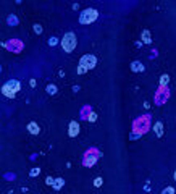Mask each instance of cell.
<instances>
[{
  "instance_id": "7a4b0ae2",
  "label": "cell",
  "mask_w": 176,
  "mask_h": 194,
  "mask_svg": "<svg viewBox=\"0 0 176 194\" xmlns=\"http://www.w3.org/2000/svg\"><path fill=\"white\" fill-rule=\"evenodd\" d=\"M20 91V83L15 81V79H11V81H8L5 86L2 88V92L5 97H8V99H11V97H15V94Z\"/></svg>"
},
{
  "instance_id": "7c38bea8",
  "label": "cell",
  "mask_w": 176,
  "mask_h": 194,
  "mask_svg": "<svg viewBox=\"0 0 176 194\" xmlns=\"http://www.w3.org/2000/svg\"><path fill=\"white\" fill-rule=\"evenodd\" d=\"M100 183H102V180L99 178V180H95V186H100Z\"/></svg>"
},
{
  "instance_id": "6da1fadb",
  "label": "cell",
  "mask_w": 176,
  "mask_h": 194,
  "mask_svg": "<svg viewBox=\"0 0 176 194\" xmlns=\"http://www.w3.org/2000/svg\"><path fill=\"white\" fill-rule=\"evenodd\" d=\"M97 16H99V13H97L95 8H87V10L81 11V15H79V23H81V24H89V23L97 20Z\"/></svg>"
},
{
  "instance_id": "8fae6325",
  "label": "cell",
  "mask_w": 176,
  "mask_h": 194,
  "mask_svg": "<svg viewBox=\"0 0 176 194\" xmlns=\"http://www.w3.org/2000/svg\"><path fill=\"white\" fill-rule=\"evenodd\" d=\"M167 81H168V76H163V78H162V84H165Z\"/></svg>"
},
{
  "instance_id": "277c9868",
  "label": "cell",
  "mask_w": 176,
  "mask_h": 194,
  "mask_svg": "<svg viewBox=\"0 0 176 194\" xmlns=\"http://www.w3.org/2000/svg\"><path fill=\"white\" fill-rule=\"evenodd\" d=\"M95 63H97V58H95L94 55H84L81 58V63L79 65H82L86 70H90V68L95 66Z\"/></svg>"
},
{
  "instance_id": "4fadbf2b",
  "label": "cell",
  "mask_w": 176,
  "mask_h": 194,
  "mask_svg": "<svg viewBox=\"0 0 176 194\" xmlns=\"http://www.w3.org/2000/svg\"><path fill=\"white\" fill-rule=\"evenodd\" d=\"M174 176H176V172H174Z\"/></svg>"
},
{
  "instance_id": "ba28073f",
  "label": "cell",
  "mask_w": 176,
  "mask_h": 194,
  "mask_svg": "<svg viewBox=\"0 0 176 194\" xmlns=\"http://www.w3.org/2000/svg\"><path fill=\"white\" fill-rule=\"evenodd\" d=\"M131 68H134V70H138V71H142V70H144L141 63H133V65H131Z\"/></svg>"
},
{
  "instance_id": "52a82bcc",
  "label": "cell",
  "mask_w": 176,
  "mask_h": 194,
  "mask_svg": "<svg viewBox=\"0 0 176 194\" xmlns=\"http://www.w3.org/2000/svg\"><path fill=\"white\" fill-rule=\"evenodd\" d=\"M154 129H155V133H157L158 136H162V133H163V126H162V123H155Z\"/></svg>"
},
{
  "instance_id": "9c48e42d",
  "label": "cell",
  "mask_w": 176,
  "mask_h": 194,
  "mask_svg": "<svg viewBox=\"0 0 176 194\" xmlns=\"http://www.w3.org/2000/svg\"><path fill=\"white\" fill-rule=\"evenodd\" d=\"M142 39L145 42H150V37H149V34H147V31H144V34H142Z\"/></svg>"
},
{
  "instance_id": "5b68a950",
  "label": "cell",
  "mask_w": 176,
  "mask_h": 194,
  "mask_svg": "<svg viewBox=\"0 0 176 194\" xmlns=\"http://www.w3.org/2000/svg\"><path fill=\"white\" fill-rule=\"evenodd\" d=\"M78 133H79V125L76 121H71L70 123V128H68V134H70L71 138H75Z\"/></svg>"
},
{
  "instance_id": "30bf717a",
  "label": "cell",
  "mask_w": 176,
  "mask_h": 194,
  "mask_svg": "<svg viewBox=\"0 0 176 194\" xmlns=\"http://www.w3.org/2000/svg\"><path fill=\"white\" fill-rule=\"evenodd\" d=\"M55 91H57V89H55L53 86H49V92H50V94H52V92H55Z\"/></svg>"
},
{
  "instance_id": "3957f363",
  "label": "cell",
  "mask_w": 176,
  "mask_h": 194,
  "mask_svg": "<svg viewBox=\"0 0 176 194\" xmlns=\"http://www.w3.org/2000/svg\"><path fill=\"white\" fill-rule=\"evenodd\" d=\"M61 45H63V50L65 52H73L76 47V37L73 32H68L65 34V37L61 39Z\"/></svg>"
},
{
  "instance_id": "8992f818",
  "label": "cell",
  "mask_w": 176,
  "mask_h": 194,
  "mask_svg": "<svg viewBox=\"0 0 176 194\" xmlns=\"http://www.w3.org/2000/svg\"><path fill=\"white\" fill-rule=\"evenodd\" d=\"M28 129H29L32 134H37V133H39V128H37V125H36V123H29V126H28Z\"/></svg>"
}]
</instances>
